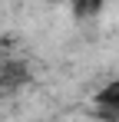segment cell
<instances>
[{"mask_svg": "<svg viewBox=\"0 0 119 122\" xmlns=\"http://www.w3.org/2000/svg\"><path fill=\"white\" fill-rule=\"evenodd\" d=\"M53 3H60V0H53Z\"/></svg>", "mask_w": 119, "mask_h": 122, "instance_id": "obj_3", "label": "cell"}, {"mask_svg": "<svg viewBox=\"0 0 119 122\" xmlns=\"http://www.w3.org/2000/svg\"><path fill=\"white\" fill-rule=\"evenodd\" d=\"M96 102H99V106H106V109H113V112H119V79L109 82V86H103L99 96H96Z\"/></svg>", "mask_w": 119, "mask_h": 122, "instance_id": "obj_1", "label": "cell"}, {"mask_svg": "<svg viewBox=\"0 0 119 122\" xmlns=\"http://www.w3.org/2000/svg\"><path fill=\"white\" fill-rule=\"evenodd\" d=\"M73 10H76V17H93L99 10V0H73Z\"/></svg>", "mask_w": 119, "mask_h": 122, "instance_id": "obj_2", "label": "cell"}]
</instances>
